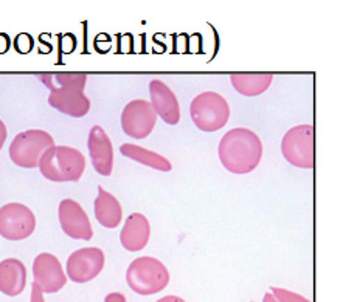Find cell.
I'll return each mask as SVG.
<instances>
[{"instance_id":"1","label":"cell","mask_w":357,"mask_h":302,"mask_svg":"<svg viewBox=\"0 0 357 302\" xmlns=\"http://www.w3.org/2000/svg\"><path fill=\"white\" fill-rule=\"evenodd\" d=\"M218 155L229 173L244 175L258 168L263 159V143L253 130L235 127L219 141Z\"/></svg>"},{"instance_id":"2","label":"cell","mask_w":357,"mask_h":302,"mask_svg":"<svg viewBox=\"0 0 357 302\" xmlns=\"http://www.w3.org/2000/svg\"><path fill=\"white\" fill-rule=\"evenodd\" d=\"M45 87L50 88L49 104L72 118H82L91 111V100L84 95L87 74L84 73H56L39 74Z\"/></svg>"},{"instance_id":"3","label":"cell","mask_w":357,"mask_h":302,"mask_svg":"<svg viewBox=\"0 0 357 302\" xmlns=\"http://www.w3.org/2000/svg\"><path fill=\"white\" fill-rule=\"evenodd\" d=\"M86 157L70 146H53L47 149L39 161L44 178L53 183L78 182L84 174Z\"/></svg>"},{"instance_id":"4","label":"cell","mask_w":357,"mask_h":302,"mask_svg":"<svg viewBox=\"0 0 357 302\" xmlns=\"http://www.w3.org/2000/svg\"><path fill=\"white\" fill-rule=\"evenodd\" d=\"M126 283L130 290L140 296H151L160 293L169 284V271L159 259L143 256L129 264Z\"/></svg>"},{"instance_id":"5","label":"cell","mask_w":357,"mask_h":302,"mask_svg":"<svg viewBox=\"0 0 357 302\" xmlns=\"http://www.w3.org/2000/svg\"><path fill=\"white\" fill-rule=\"evenodd\" d=\"M190 115L195 126L202 132H216L229 122L230 106L222 95L202 92L191 101Z\"/></svg>"},{"instance_id":"6","label":"cell","mask_w":357,"mask_h":302,"mask_svg":"<svg viewBox=\"0 0 357 302\" xmlns=\"http://www.w3.org/2000/svg\"><path fill=\"white\" fill-rule=\"evenodd\" d=\"M54 146L53 136L40 129H30L17 134L10 144V159L19 168H39V161L47 149Z\"/></svg>"},{"instance_id":"7","label":"cell","mask_w":357,"mask_h":302,"mask_svg":"<svg viewBox=\"0 0 357 302\" xmlns=\"http://www.w3.org/2000/svg\"><path fill=\"white\" fill-rule=\"evenodd\" d=\"M281 154L295 168L312 169L314 127L311 125H300L287 130L281 140Z\"/></svg>"},{"instance_id":"8","label":"cell","mask_w":357,"mask_h":302,"mask_svg":"<svg viewBox=\"0 0 357 302\" xmlns=\"http://www.w3.org/2000/svg\"><path fill=\"white\" fill-rule=\"evenodd\" d=\"M36 228L33 211L22 203H6L0 208V236L6 240L29 239Z\"/></svg>"},{"instance_id":"9","label":"cell","mask_w":357,"mask_h":302,"mask_svg":"<svg viewBox=\"0 0 357 302\" xmlns=\"http://www.w3.org/2000/svg\"><path fill=\"white\" fill-rule=\"evenodd\" d=\"M105 253L97 246H86L73 251L67 259L66 271L75 284L91 283L105 269Z\"/></svg>"},{"instance_id":"10","label":"cell","mask_w":357,"mask_h":302,"mask_svg":"<svg viewBox=\"0 0 357 302\" xmlns=\"http://www.w3.org/2000/svg\"><path fill=\"white\" fill-rule=\"evenodd\" d=\"M157 116L153 104L145 100L128 102L121 112V129L130 138L143 140L151 135L155 127Z\"/></svg>"},{"instance_id":"11","label":"cell","mask_w":357,"mask_h":302,"mask_svg":"<svg viewBox=\"0 0 357 302\" xmlns=\"http://www.w3.org/2000/svg\"><path fill=\"white\" fill-rule=\"evenodd\" d=\"M58 217L61 228L66 236L75 240H91L93 237V230L87 212L73 198L61 200L58 208Z\"/></svg>"},{"instance_id":"12","label":"cell","mask_w":357,"mask_h":302,"mask_svg":"<svg viewBox=\"0 0 357 302\" xmlns=\"http://www.w3.org/2000/svg\"><path fill=\"white\" fill-rule=\"evenodd\" d=\"M33 278L44 293H58L67 284L66 271L59 259L52 253H40L34 257Z\"/></svg>"},{"instance_id":"13","label":"cell","mask_w":357,"mask_h":302,"mask_svg":"<svg viewBox=\"0 0 357 302\" xmlns=\"http://www.w3.org/2000/svg\"><path fill=\"white\" fill-rule=\"evenodd\" d=\"M89 154L93 169L102 177H109L114 170V148L112 141L101 126H93L87 140Z\"/></svg>"},{"instance_id":"14","label":"cell","mask_w":357,"mask_h":302,"mask_svg":"<svg viewBox=\"0 0 357 302\" xmlns=\"http://www.w3.org/2000/svg\"><path fill=\"white\" fill-rule=\"evenodd\" d=\"M151 104L157 116L169 126H176L181 121V106H178L176 93L159 79L149 82Z\"/></svg>"},{"instance_id":"15","label":"cell","mask_w":357,"mask_h":302,"mask_svg":"<svg viewBox=\"0 0 357 302\" xmlns=\"http://www.w3.org/2000/svg\"><path fill=\"white\" fill-rule=\"evenodd\" d=\"M151 225L148 218L140 212H132L125 222V226L120 232V244L123 248L137 253L142 251L149 242Z\"/></svg>"},{"instance_id":"16","label":"cell","mask_w":357,"mask_h":302,"mask_svg":"<svg viewBox=\"0 0 357 302\" xmlns=\"http://www.w3.org/2000/svg\"><path fill=\"white\" fill-rule=\"evenodd\" d=\"M26 287V269L19 259L10 257L0 262V293L19 296Z\"/></svg>"},{"instance_id":"17","label":"cell","mask_w":357,"mask_h":302,"mask_svg":"<svg viewBox=\"0 0 357 302\" xmlns=\"http://www.w3.org/2000/svg\"><path fill=\"white\" fill-rule=\"evenodd\" d=\"M93 211L95 218L98 223L105 228L114 230L121 223L123 218V209L120 202L102 186H98V196L93 202Z\"/></svg>"},{"instance_id":"18","label":"cell","mask_w":357,"mask_h":302,"mask_svg":"<svg viewBox=\"0 0 357 302\" xmlns=\"http://www.w3.org/2000/svg\"><path fill=\"white\" fill-rule=\"evenodd\" d=\"M230 81L239 95L258 96L271 87L273 77L271 73H235L230 77Z\"/></svg>"},{"instance_id":"19","label":"cell","mask_w":357,"mask_h":302,"mask_svg":"<svg viewBox=\"0 0 357 302\" xmlns=\"http://www.w3.org/2000/svg\"><path fill=\"white\" fill-rule=\"evenodd\" d=\"M120 152L123 157H126L129 160H134L140 164H145L148 168H153L155 170H162V173H169L173 169V164L168 159H165L163 155L153 152V150L145 149L137 144L125 143L120 146Z\"/></svg>"},{"instance_id":"20","label":"cell","mask_w":357,"mask_h":302,"mask_svg":"<svg viewBox=\"0 0 357 302\" xmlns=\"http://www.w3.org/2000/svg\"><path fill=\"white\" fill-rule=\"evenodd\" d=\"M271 293L277 298L278 302H311L307 298L301 296V294L286 290V288H281V287H272Z\"/></svg>"},{"instance_id":"21","label":"cell","mask_w":357,"mask_h":302,"mask_svg":"<svg viewBox=\"0 0 357 302\" xmlns=\"http://www.w3.org/2000/svg\"><path fill=\"white\" fill-rule=\"evenodd\" d=\"M30 302H45L44 301V292L40 290V287L34 283H31V301Z\"/></svg>"},{"instance_id":"22","label":"cell","mask_w":357,"mask_h":302,"mask_svg":"<svg viewBox=\"0 0 357 302\" xmlns=\"http://www.w3.org/2000/svg\"><path fill=\"white\" fill-rule=\"evenodd\" d=\"M105 302H126V298L123 293L115 292V293H109L105 298Z\"/></svg>"},{"instance_id":"23","label":"cell","mask_w":357,"mask_h":302,"mask_svg":"<svg viewBox=\"0 0 357 302\" xmlns=\"http://www.w3.org/2000/svg\"><path fill=\"white\" fill-rule=\"evenodd\" d=\"M6 136H8V132H6V126H5V122L0 120V150H2V148H3Z\"/></svg>"},{"instance_id":"24","label":"cell","mask_w":357,"mask_h":302,"mask_svg":"<svg viewBox=\"0 0 357 302\" xmlns=\"http://www.w3.org/2000/svg\"><path fill=\"white\" fill-rule=\"evenodd\" d=\"M157 302H185L182 298L178 296H174V294H169V296H165V298H160Z\"/></svg>"},{"instance_id":"25","label":"cell","mask_w":357,"mask_h":302,"mask_svg":"<svg viewBox=\"0 0 357 302\" xmlns=\"http://www.w3.org/2000/svg\"><path fill=\"white\" fill-rule=\"evenodd\" d=\"M263 302H278V301H277V298L273 296V294L269 292V293H266V294H264Z\"/></svg>"}]
</instances>
